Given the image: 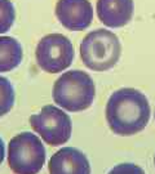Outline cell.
<instances>
[{
  "mask_svg": "<svg viewBox=\"0 0 155 174\" xmlns=\"http://www.w3.org/2000/svg\"><path fill=\"white\" fill-rule=\"evenodd\" d=\"M96 96V86L89 75L80 70L62 74L53 86V101L70 112H79L91 107Z\"/></svg>",
  "mask_w": 155,
  "mask_h": 174,
  "instance_id": "obj_2",
  "label": "cell"
},
{
  "mask_svg": "<svg viewBox=\"0 0 155 174\" xmlns=\"http://www.w3.org/2000/svg\"><path fill=\"white\" fill-rule=\"evenodd\" d=\"M35 56L41 70L49 74H57L73 63L75 53L69 37L62 34H49L38 43Z\"/></svg>",
  "mask_w": 155,
  "mask_h": 174,
  "instance_id": "obj_5",
  "label": "cell"
},
{
  "mask_svg": "<svg viewBox=\"0 0 155 174\" xmlns=\"http://www.w3.org/2000/svg\"><path fill=\"white\" fill-rule=\"evenodd\" d=\"M3 160H4V142L0 138V164L3 162Z\"/></svg>",
  "mask_w": 155,
  "mask_h": 174,
  "instance_id": "obj_14",
  "label": "cell"
},
{
  "mask_svg": "<svg viewBox=\"0 0 155 174\" xmlns=\"http://www.w3.org/2000/svg\"><path fill=\"white\" fill-rule=\"evenodd\" d=\"M30 125L45 143L61 146L71 137V120L67 113L53 105L44 106L40 112L32 115Z\"/></svg>",
  "mask_w": 155,
  "mask_h": 174,
  "instance_id": "obj_6",
  "label": "cell"
},
{
  "mask_svg": "<svg viewBox=\"0 0 155 174\" xmlns=\"http://www.w3.org/2000/svg\"><path fill=\"white\" fill-rule=\"evenodd\" d=\"M23 58L20 41L10 36H0V72L10 71L18 66Z\"/></svg>",
  "mask_w": 155,
  "mask_h": 174,
  "instance_id": "obj_10",
  "label": "cell"
},
{
  "mask_svg": "<svg viewBox=\"0 0 155 174\" xmlns=\"http://www.w3.org/2000/svg\"><path fill=\"white\" fill-rule=\"evenodd\" d=\"M109 174H145V172L135 164H120L113 168Z\"/></svg>",
  "mask_w": 155,
  "mask_h": 174,
  "instance_id": "obj_13",
  "label": "cell"
},
{
  "mask_svg": "<svg viewBox=\"0 0 155 174\" xmlns=\"http://www.w3.org/2000/svg\"><path fill=\"white\" fill-rule=\"evenodd\" d=\"M14 103V90L8 79L0 76V116L8 113Z\"/></svg>",
  "mask_w": 155,
  "mask_h": 174,
  "instance_id": "obj_11",
  "label": "cell"
},
{
  "mask_svg": "<svg viewBox=\"0 0 155 174\" xmlns=\"http://www.w3.org/2000/svg\"><path fill=\"white\" fill-rule=\"evenodd\" d=\"M121 45L114 32L98 29L89 32L80 43L83 63L93 71H106L118 63Z\"/></svg>",
  "mask_w": 155,
  "mask_h": 174,
  "instance_id": "obj_3",
  "label": "cell"
},
{
  "mask_svg": "<svg viewBox=\"0 0 155 174\" xmlns=\"http://www.w3.org/2000/svg\"><path fill=\"white\" fill-rule=\"evenodd\" d=\"M99 21L109 27H123L133 16V0H97L96 5Z\"/></svg>",
  "mask_w": 155,
  "mask_h": 174,
  "instance_id": "obj_9",
  "label": "cell"
},
{
  "mask_svg": "<svg viewBox=\"0 0 155 174\" xmlns=\"http://www.w3.org/2000/svg\"><path fill=\"white\" fill-rule=\"evenodd\" d=\"M45 162V148L35 134L23 132L8 147V164L16 174H38Z\"/></svg>",
  "mask_w": 155,
  "mask_h": 174,
  "instance_id": "obj_4",
  "label": "cell"
},
{
  "mask_svg": "<svg viewBox=\"0 0 155 174\" xmlns=\"http://www.w3.org/2000/svg\"><path fill=\"white\" fill-rule=\"evenodd\" d=\"M16 18L14 7L10 0H0V34L7 32L13 26Z\"/></svg>",
  "mask_w": 155,
  "mask_h": 174,
  "instance_id": "obj_12",
  "label": "cell"
},
{
  "mask_svg": "<svg viewBox=\"0 0 155 174\" xmlns=\"http://www.w3.org/2000/svg\"><path fill=\"white\" fill-rule=\"evenodd\" d=\"M154 165H155V156H154Z\"/></svg>",
  "mask_w": 155,
  "mask_h": 174,
  "instance_id": "obj_15",
  "label": "cell"
},
{
  "mask_svg": "<svg viewBox=\"0 0 155 174\" xmlns=\"http://www.w3.org/2000/svg\"><path fill=\"white\" fill-rule=\"evenodd\" d=\"M48 170L49 174H91V165L79 150L63 147L52 156Z\"/></svg>",
  "mask_w": 155,
  "mask_h": 174,
  "instance_id": "obj_8",
  "label": "cell"
},
{
  "mask_svg": "<svg viewBox=\"0 0 155 174\" xmlns=\"http://www.w3.org/2000/svg\"><path fill=\"white\" fill-rule=\"evenodd\" d=\"M150 119V105L145 94L133 88L114 92L106 105V121L118 135H133L145 129Z\"/></svg>",
  "mask_w": 155,
  "mask_h": 174,
  "instance_id": "obj_1",
  "label": "cell"
},
{
  "mask_svg": "<svg viewBox=\"0 0 155 174\" xmlns=\"http://www.w3.org/2000/svg\"><path fill=\"white\" fill-rule=\"evenodd\" d=\"M56 17L69 30H85L93 21V8L89 0H58Z\"/></svg>",
  "mask_w": 155,
  "mask_h": 174,
  "instance_id": "obj_7",
  "label": "cell"
}]
</instances>
